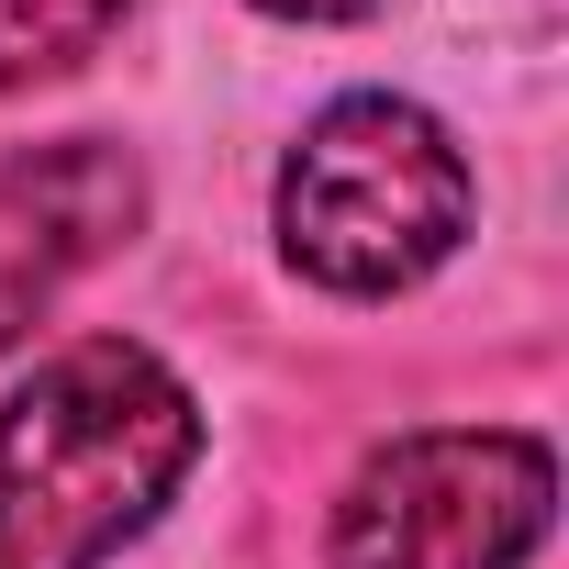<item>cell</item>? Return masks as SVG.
<instances>
[{
    "instance_id": "2",
    "label": "cell",
    "mask_w": 569,
    "mask_h": 569,
    "mask_svg": "<svg viewBox=\"0 0 569 569\" xmlns=\"http://www.w3.org/2000/svg\"><path fill=\"white\" fill-rule=\"evenodd\" d=\"M469 234V157L402 90H347L279 157V257L313 291L391 302L436 279Z\"/></svg>"
},
{
    "instance_id": "3",
    "label": "cell",
    "mask_w": 569,
    "mask_h": 569,
    "mask_svg": "<svg viewBox=\"0 0 569 569\" xmlns=\"http://www.w3.org/2000/svg\"><path fill=\"white\" fill-rule=\"evenodd\" d=\"M558 525V458L513 425H425L336 491V569H525Z\"/></svg>"
},
{
    "instance_id": "5",
    "label": "cell",
    "mask_w": 569,
    "mask_h": 569,
    "mask_svg": "<svg viewBox=\"0 0 569 569\" xmlns=\"http://www.w3.org/2000/svg\"><path fill=\"white\" fill-rule=\"evenodd\" d=\"M123 12H134V0H0V90H34V79L90 68L123 34Z\"/></svg>"
},
{
    "instance_id": "1",
    "label": "cell",
    "mask_w": 569,
    "mask_h": 569,
    "mask_svg": "<svg viewBox=\"0 0 569 569\" xmlns=\"http://www.w3.org/2000/svg\"><path fill=\"white\" fill-rule=\"evenodd\" d=\"M201 458L190 380L134 336L57 347L0 402V569H101Z\"/></svg>"
},
{
    "instance_id": "4",
    "label": "cell",
    "mask_w": 569,
    "mask_h": 569,
    "mask_svg": "<svg viewBox=\"0 0 569 569\" xmlns=\"http://www.w3.org/2000/svg\"><path fill=\"white\" fill-rule=\"evenodd\" d=\"M134 223H146V168L112 134L0 146V347L34 313H57V291L101 268Z\"/></svg>"
},
{
    "instance_id": "6",
    "label": "cell",
    "mask_w": 569,
    "mask_h": 569,
    "mask_svg": "<svg viewBox=\"0 0 569 569\" xmlns=\"http://www.w3.org/2000/svg\"><path fill=\"white\" fill-rule=\"evenodd\" d=\"M257 12H279V23H369L391 0H257Z\"/></svg>"
}]
</instances>
